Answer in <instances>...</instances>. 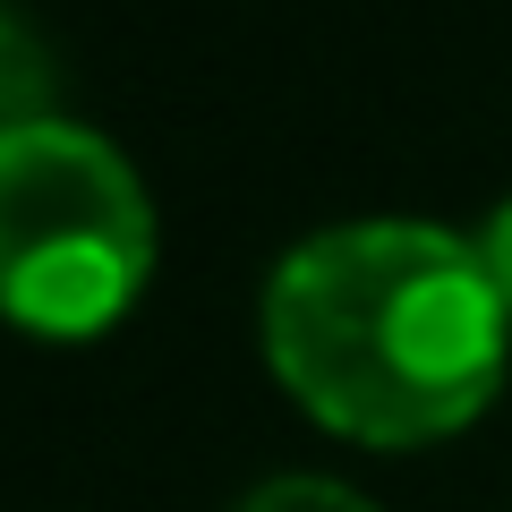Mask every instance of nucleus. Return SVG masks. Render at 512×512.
<instances>
[{"label": "nucleus", "mask_w": 512, "mask_h": 512, "mask_svg": "<svg viewBox=\"0 0 512 512\" xmlns=\"http://www.w3.org/2000/svg\"><path fill=\"white\" fill-rule=\"evenodd\" d=\"M512 308L478 239L444 222H333L265 282V367L350 444H436L504 384Z\"/></svg>", "instance_id": "f257e3e1"}, {"label": "nucleus", "mask_w": 512, "mask_h": 512, "mask_svg": "<svg viewBox=\"0 0 512 512\" xmlns=\"http://www.w3.org/2000/svg\"><path fill=\"white\" fill-rule=\"evenodd\" d=\"M154 282V197L103 128L0 137V316L43 342L111 333Z\"/></svg>", "instance_id": "f03ea898"}, {"label": "nucleus", "mask_w": 512, "mask_h": 512, "mask_svg": "<svg viewBox=\"0 0 512 512\" xmlns=\"http://www.w3.org/2000/svg\"><path fill=\"white\" fill-rule=\"evenodd\" d=\"M60 60L18 9H0V137H26V128L60 120Z\"/></svg>", "instance_id": "7ed1b4c3"}, {"label": "nucleus", "mask_w": 512, "mask_h": 512, "mask_svg": "<svg viewBox=\"0 0 512 512\" xmlns=\"http://www.w3.org/2000/svg\"><path fill=\"white\" fill-rule=\"evenodd\" d=\"M239 512H376L359 487H342V478H308V470H291V478H265L256 495H239Z\"/></svg>", "instance_id": "20e7f679"}, {"label": "nucleus", "mask_w": 512, "mask_h": 512, "mask_svg": "<svg viewBox=\"0 0 512 512\" xmlns=\"http://www.w3.org/2000/svg\"><path fill=\"white\" fill-rule=\"evenodd\" d=\"M478 256H487V274H495V291H504V308H512V197L487 214V231H478Z\"/></svg>", "instance_id": "39448f33"}]
</instances>
